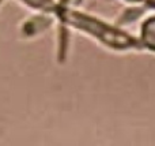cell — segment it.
I'll list each match as a JSON object with an SVG mask.
<instances>
[{
	"mask_svg": "<svg viewBox=\"0 0 155 146\" xmlns=\"http://www.w3.org/2000/svg\"><path fill=\"white\" fill-rule=\"evenodd\" d=\"M143 42L146 46L155 51V18H151L143 25V33H142Z\"/></svg>",
	"mask_w": 155,
	"mask_h": 146,
	"instance_id": "obj_1",
	"label": "cell"
}]
</instances>
